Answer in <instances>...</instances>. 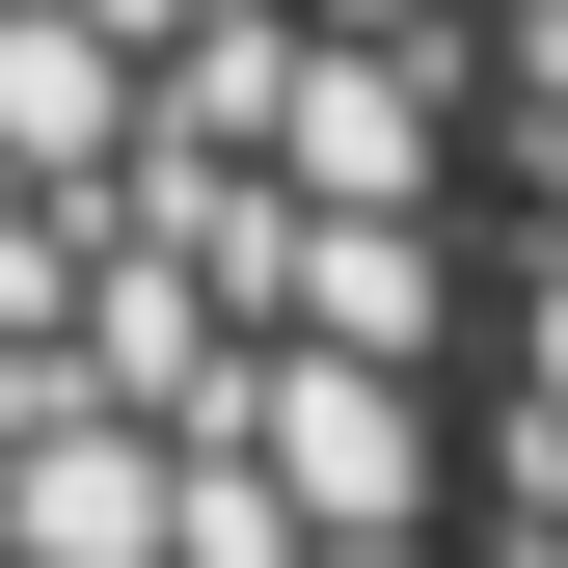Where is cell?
Listing matches in <instances>:
<instances>
[{
  "label": "cell",
  "mask_w": 568,
  "mask_h": 568,
  "mask_svg": "<svg viewBox=\"0 0 568 568\" xmlns=\"http://www.w3.org/2000/svg\"><path fill=\"white\" fill-rule=\"evenodd\" d=\"M460 568H568V0H487V406Z\"/></svg>",
  "instance_id": "6da1fadb"
}]
</instances>
